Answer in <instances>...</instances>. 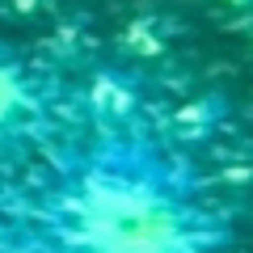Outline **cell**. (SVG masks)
I'll return each mask as SVG.
<instances>
[{
    "label": "cell",
    "instance_id": "cell-1",
    "mask_svg": "<svg viewBox=\"0 0 253 253\" xmlns=\"http://www.w3.org/2000/svg\"><path fill=\"white\" fill-rule=\"evenodd\" d=\"M63 253H219L224 219L144 135L110 131L63 177L51 207Z\"/></svg>",
    "mask_w": 253,
    "mask_h": 253
},
{
    "label": "cell",
    "instance_id": "cell-2",
    "mask_svg": "<svg viewBox=\"0 0 253 253\" xmlns=\"http://www.w3.org/2000/svg\"><path fill=\"white\" fill-rule=\"evenodd\" d=\"M34 110V93H30V81L13 59H0V131H13L21 126Z\"/></svg>",
    "mask_w": 253,
    "mask_h": 253
},
{
    "label": "cell",
    "instance_id": "cell-3",
    "mask_svg": "<svg viewBox=\"0 0 253 253\" xmlns=\"http://www.w3.org/2000/svg\"><path fill=\"white\" fill-rule=\"evenodd\" d=\"M232 4H253V0H232Z\"/></svg>",
    "mask_w": 253,
    "mask_h": 253
}]
</instances>
